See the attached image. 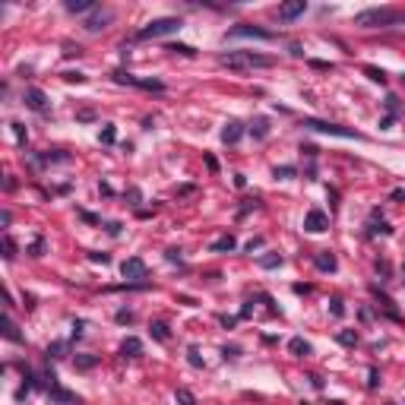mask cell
I'll list each match as a JSON object with an SVG mask.
<instances>
[{
	"label": "cell",
	"instance_id": "cell-10",
	"mask_svg": "<svg viewBox=\"0 0 405 405\" xmlns=\"http://www.w3.org/2000/svg\"><path fill=\"white\" fill-rule=\"evenodd\" d=\"M25 105H29L32 111H45V108H48V95H45L42 89H25Z\"/></svg>",
	"mask_w": 405,
	"mask_h": 405
},
{
	"label": "cell",
	"instance_id": "cell-23",
	"mask_svg": "<svg viewBox=\"0 0 405 405\" xmlns=\"http://www.w3.org/2000/svg\"><path fill=\"white\" fill-rule=\"evenodd\" d=\"M152 336H155L158 342H168V339H171V333H168L165 323H152Z\"/></svg>",
	"mask_w": 405,
	"mask_h": 405
},
{
	"label": "cell",
	"instance_id": "cell-25",
	"mask_svg": "<svg viewBox=\"0 0 405 405\" xmlns=\"http://www.w3.org/2000/svg\"><path fill=\"white\" fill-rule=\"evenodd\" d=\"M339 342H342V345H358V333H352V329H342V333H339Z\"/></svg>",
	"mask_w": 405,
	"mask_h": 405
},
{
	"label": "cell",
	"instance_id": "cell-26",
	"mask_svg": "<svg viewBox=\"0 0 405 405\" xmlns=\"http://www.w3.org/2000/svg\"><path fill=\"white\" fill-rule=\"evenodd\" d=\"M168 51H174V54H184V57H193V54H197V51L190 48V45H168Z\"/></svg>",
	"mask_w": 405,
	"mask_h": 405
},
{
	"label": "cell",
	"instance_id": "cell-37",
	"mask_svg": "<svg viewBox=\"0 0 405 405\" xmlns=\"http://www.w3.org/2000/svg\"><path fill=\"white\" fill-rule=\"evenodd\" d=\"M333 314H336V316L345 314V307H342V301H339V298H333Z\"/></svg>",
	"mask_w": 405,
	"mask_h": 405
},
{
	"label": "cell",
	"instance_id": "cell-3",
	"mask_svg": "<svg viewBox=\"0 0 405 405\" xmlns=\"http://www.w3.org/2000/svg\"><path fill=\"white\" fill-rule=\"evenodd\" d=\"M301 127H304V130H314V133H329V136L361 139V133H358V130H348V127H339V124H326V120H316V117H304Z\"/></svg>",
	"mask_w": 405,
	"mask_h": 405
},
{
	"label": "cell",
	"instance_id": "cell-20",
	"mask_svg": "<svg viewBox=\"0 0 405 405\" xmlns=\"http://www.w3.org/2000/svg\"><path fill=\"white\" fill-rule=\"evenodd\" d=\"M13 136H16V143L19 146H25V139H29V130H25V124H19V120H13Z\"/></svg>",
	"mask_w": 405,
	"mask_h": 405
},
{
	"label": "cell",
	"instance_id": "cell-13",
	"mask_svg": "<svg viewBox=\"0 0 405 405\" xmlns=\"http://www.w3.org/2000/svg\"><path fill=\"white\" fill-rule=\"evenodd\" d=\"M120 355H124V358H139V355H143V342L133 339V336H130V339H124V345H120Z\"/></svg>",
	"mask_w": 405,
	"mask_h": 405
},
{
	"label": "cell",
	"instance_id": "cell-40",
	"mask_svg": "<svg viewBox=\"0 0 405 405\" xmlns=\"http://www.w3.org/2000/svg\"><path fill=\"white\" fill-rule=\"evenodd\" d=\"M310 67H316V70H333V64H323V60H310Z\"/></svg>",
	"mask_w": 405,
	"mask_h": 405
},
{
	"label": "cell",
	"instance_id": "cell-12",
	"mask_svg": "<svg viewBox=\"0 0 405 405\" xmlns=\"http://www.w3.org/2000/svg\"><path fill=\"white\" fill-rule=\"evenodd\" d=\"M314 266L320 269V272H336V266H339V263H336V256L329 253V250H323V253L314 256Z\"/></svg>",
	"mask_w": 405,
	"mask_h": 405
},
{
	"label": "cell",
	"instance_id": "cell-27",
	"mask_svg": "<svg viewBox=\"0 0 405 405\" xmlns=\"http://www.w3.org/2000/svg\"><path fill=\"white\" fill-rule=\"evenodd\" d=\"M275 178H294V174H298V168H292V165H282V168H275Z\"/></svg>",
	"mask_w": 405,
	"mask_h": 405
},
{
	"label": "cell",
	"instance_id": "cell-15",
	"mask_svg": "<svg viewBox=\"0 0 405 405\" xmlns=\"http://www.w3.org/2000/svg\"><path fill=\"white\" fill-rule=\"evenodd\" d=\"M3 336H6V339H10V342H16V345H22V333H19V329H16V323H13V316L10 314H6V320H3Z\"/></svg>",
	"mask_w": 405,
	"mask_h": 405
},
{
	"label": "cell",
	"instance_id": "cell-9",
	"mask_svg": "<svg viewBox=\"0 0 405 405\" xmlns=\"http://www.w3.org/2000/svg\"><path fill=\"white\" fill-rule=\"evenodd\" d=\"M304 10H307V3H304V0H292V3H282V6H279V19L292 22V19H298Z\"/></svg>",
	"mask_w": 405,
	"mask_h": 405
},
{
	"label": "cell",
	"instance_id": "cell-36",
	"mask_svg": "<svg viewBox=\"0 0 405 405\" xmlns=\"http://www.w3.org/2000/svg\"><path fill=\"white\" fill-rule=\"evenodd\" d=\"M42 250H45V241H42V238H38V241H35V244H32V256H42Z\"/></svg>",
	"mask_w": 405,
	"mask_h": 405
},
{
	"label": "cell",
	"instance_id": "cell-43",
	"mask_svg": "<svg viewBox=\"0 0 405 405\" xmlns=\"http://www.w3.org/2000/svg\"><path fill=\"white\" fill-rule=\"evenodd\" d=\"M206 165H209V171H219V161H215L212 155H206Z\"/></svg>",
	"mask_w": 405,
	"mask_h": 405
},
{
	"label": "cell",
	"instance_id": "cell-45",
	"mask_svg": "<svg viewBox=\"0 0 405 405\" xmlns=\"http://www.w3.org/2000/svg\"><path fill=\"white\" fill-rule=\"evenodd\" d=\"M386 405H396V402H386Z\"/></svg>",
	"mask_w": 405,
	"mask_h": 405
},
{
	"label": "cell",
	"instance_id": "cell-30",
	"mask_svg": "<svg viewBox=\"0 0 405 405\" xmlns=\"http://www.w3.org/2000/svg\"><path fill=\"white\" fill-rule=\"evenodd\" d=\"M253 136H256V139H263V136H266V120H263V117L253 124Z\"/></svg>",
	"mask_w": 405,
	"mask_h": 405
},
{
	"label": "cell",
	"instance_id": "cell-19",
	"mask_svg": "<svg viewBox=\"0 0 405 405\" xmlns=\"http://www.w3.org/2000/svg\"><path fill=\"white\" fill-rule=\"evenodd\" d=\"M288 348H292V355H298V358H307L310 355V345L304 339H292V342H288Z\"/></svg>",
	"mask_w": 405,
	"mask_h": 405
},
{
	"label": "cell",
	"instance_id": "cell-1",
	"mask_svg": "<svg viewBox=\"0 0 405 405\" xmlns=\"http://www.w3.org/2000/svg\"><path fill=\"white\" fill-rule=\"evenodd\" d=\"M219 64L228 67V70H260V67H272L275 57L256 54V51H225L219 54Z\"/></svg>",
	"mask_w": 405,
	"mask_h": 405
},
{
	"label": "cell",
	"instance_id": "cell-28",
	"mask_svg": "<svg viewBox=\"0 0 405 405\" xmlns=\"http://www.w3.org/2000/svg\"><path fill=\"white\" fill-rule=\"evenodd\" d=\"M260 266H263V269H275V266H282V256H263Z\"/></svg>",
	"mask_w": 405,
	"mask_h": 405
},
{
	"label": "cell",
	"instance_id": "cell-32",
	"mask_svg": "<svg viewBox=\"0 0 405 405\" xmlns=\"http://www.w3.org/2000/svg\"><path fill=\"white\" fill-rule=\"evenodd\" d=\"M377 383H380V374H377V370H374V367H370V374H367V386H370V389H374V386H377Z\"/></svg>",
	"mask_w": 405,
	"mask_h": 405
},
{
	"label": "cell",
	"instance_id": "cell-18",
	"mask_svg": "<svg viewBox=\"0 0 405 405\" xmlns=\"http://www.w3.org/2000/svg\"><path fill=\"white\" fill-rule=\"evenodd\" d=\"M174 399H178V405H197V396L190 393L187 386H178V393H174Z\"/></svg>",
	"mask_w": 405,
	"mask_h": 405
},
{
	"label": "cell",
	"instance_id": "cell-34",
	"mask_svg": "<svg viewBox=\"0 0 405 405\" xmlns=\"http://www.w3.org/2000/svg\"><path fill=\"white\" fill-rule=\"evenodd\" d=\"M64 79H67V83H83V73H64Z\"/></svg>",
	"mask_w": 405,
	"mask_h": 405
},
{
	"label": "cell",
	"instance_id": "cell-42",
	"mask_svg": "<svg viewBox=\"0 0 405 405\" xmlns=\"http://www.w3.org/2000/svg\"><path fill=\"white\" fill-rule=\"evenodd\" d=\"M89 260H92V263H108V253H92Z\"/></svg>",
	"mask_w": 405,
	"mask_h": 405
},
{
	"label": "cell",
	"instance_id": "cell-4",
	"mask_svg": "<svg viewBox=\"0 0 405 405\" xmlns=\"http://www.w3.org/2000/svg\"><path fill=\"white\" fill-rule=\"evenodd\" d=\"M180 29V19L178 16H165V19H152L146 29H139L136 32V38H161V35H171V32H178Z\"/></svg>",
	"mask_w": 405,
	"mask_h": 405
},
{
	"label": "cell",
	"instance_id": "cell-8",
	"mask_svg": "<svg viewBox=\"0 0 405 405\" xmlns=\"http://www.w3.org/2000/svg\"><path fill=\"white\" fill-rule=\"evenodd\" d=\"M114 19V13L111 10H101V13H95V16H89L86 19V32H101V29H108V22Z\"/></svg>",
	"mask_w": 405,
	"mask_h": 405
},
{
	"label": "cell",
	"instance_id": "cell-29",
	"mask_svg": "<svg viewBox=\"0 0 405 405\" xmlns=\"http://www.w3.org/2000/svg\"><path fill=\"white\" fill-rule=\"evenodd\" d=\"M3 256H6V260H13V256H16V244H13V238H3Z\"/></svg>",
	"mask_w": 405,
	"mask_h": 405
},
{
	"label": "cell",
	"instance_id": "cell-41",
	"mask_svg": "<svg viewBox=\"0 0 405 405\" xmlns=\"http://www.w3.org/2000/svg\"><path fill=\"white\" fill-rule=\"evenodd\" d=\"M105 228H108V234H120V225H117V222H108Z\"/></svg>",
	"mask_w": 405,
	"mask_h": 405
},
{
	"label": "cell",
	"instance_id": "cell-35",
	"mask_svg": "<svg viewBox=\"0 0 405 405\" xmlns=\"http://www.w3.org/2000/svg\"><path fill=\"white\" fill-rule=\"evenodd\" d=\"M133 320V310H120L117 314V323H130Z\"/></svg>",
	"mask_w": 405,
	"mask_h": 405
},
{
	"label": "cell",
	"instance_id": "cell-17",
	"mask_svg": "<svg viewBox=\"0 0 405 405\" xmlns=\"http://www.w3.org/2000/svg\"><path fill=\"white\" fill-rule=\"evenodd\" d=\"M86 10H95L92 0H67V13H86Z\"/></svg>",
	"mask_w": 405,
	"mask_h": 405
},
{
	"label": "cell",
	"instance_id": "cell-46",
	"mask_svg": "<svg viewBox=\"0 0 405 405\" xmlns=\"http://www.w3.org/2000/svg\"><path fill=\"white\" fill-rule=\"evenodd\" d=\"M301 405H304V402H301Z\"/></svg>",
	"mask_w": 405,
	"mask_h": 405
},
{
	"label": "cell",
	"instance_id": "cell-16",
	"mask_svg": "<svg viewBox=\"0 0 405 405\" xmlns=\"http://www.w3.org/2000/svg\"><path fill=\"white\" fill-rule=\"evenodd\" d=\"M234 247H238V241H234L231 234H225V238L212 241V250H215V253H225V250H234Z\"/></svg>",
	"mask_w": 405,
	"mask_h": 405
},
{
	"label": "cell",
	"instance_id": "cell-2",
	"mask_svg": "<svg viewBox=\"0 0 405 405\" xmlns=\"http://www.w3.org/2000/svg\"><path fill=\"white\" fill-rule=\"evenodd\" d=\"M399 19H405V13L393 10V6H380V10H364L355 16V25L361 29H383V25H396Z\"/></svg>",
	"mask_w": 405,
	"mask_h": 405
},
{
	"label": "cell",
	"instance_id": "cell-14",
	"mask_svg": "<svg viewBox=\"0 0 405 405\" xmlns=\"http://www.w3.org/2000/svg\"><path fill=\"white\" fill-rule=\"evenodd\" d=\"M51 399H57V402H64V405H79V396H73V393H67V389H60L57 383H51Z\"/></svg>",
	"mask_w": 405,
	"mask_h": 405
},
{
	"label": "cell",
	"instance_id": "cell-44",
	"mask_svg": "<svg viewBox=\"0 0 405 405\" xmlns=\"http://www.w3.org/2000/svg\"><path fill=\"white\" fill-rule=\"evenodd\" d=\"M329 405H342V402H329Z\"/></svg>",
	"mask_w": 405,
	"mask_h": 405
},
{
	"label": "cell",
	"instance_id": "cell-5",
	"mask_svg": "<svg viewBox=\"0 0 405 405\" xmlns=\"http://www.w3.org/2000/svg\"><path fill=\"white\" fill-rule=\"evenodd\" d=\"M326 228H329V215L323 212V209H310V212L304 215V231L320 234V231H326Z\"/></svg>",
	"mask_w": 405,
	"mask_h": 405
},
{
	"label": "cell",
	"instance_id": "cell-39",
	"mask_svg": "<svg viewBox=\"0 0 405 405\" xmlns=\"http://www.w3.org/2000/svg\"><path fill=\"white\" fill-rule=\"evenodd\" d=\"M60 352H64V345L57 342V345H51V348H48V358H60Z\"/></svg>",
	"mask_w": 405,
	"mask_h": 405
},
{
	"label": "cell",
	"instance_id": "cell-7",
	"mask_svg": "<svg viewBox=\"0 0 405 405\" xmlns=\"http://www.w3.org/2000/svg\"><path fill=\"white\" fill-rule=\"evenodd\" d=\"M228 38H272V32L269 29H260V25H234V29H228Z\"/></svg>",
	"mask_w": 405,
	"mask_h": 405
},
{
	"label": "cell",
	"instance_id": "cell-31",
	"mask_svg": "<svg viewBox=\"0 0 405 405\" xmlns=\"http://www.w3.org/2000/svg\"><path fill=\"white\" fill-rule=\"evenodd\" d=\"M187 355H190V358H187V361H190L193 367H202V358L197 355V348H190V352H187Z\"/></svg>",
	"mask_w": 405,
	"mask_h": 405
},
{
	"label": "cell",
	"instance_id": "cell-11",
	"mask_svg": "<svg viewBox=\"0 0 405 405\" xmlns=\"http://www.w3.org/2000/svg\"><path fill=\"white\" fill-rule=\"evenodd\" d=\"M241 136H244V127H241L238 120H228V124H225V130H222V143L234 146V143H238Z\"/></svg>",
	"mask_w": 405,
	"mask_h": 405
},
{
	"label": "cell",
	"instance_id": "cell-24",
	"mask_svg": "<svg viewBox=\"0 0 405 405\" xmlns=\"http://www.w3.org/2000/svg\"><path fill=\"white\" fill-rule=\"evenodd\" d=\"M114 139H117V130H114L111 124H105V130H101V143H105V146H111Z\"/></svg>",
	"mask_w": 405,
	"mask_h": 405
},
{
	"label": "cell",
	"instance_id": "cell-22",
	"mask_svg": "<svg viewBox=\"0 0 405 405\" xmlns=\"http://www.w3.org/2000/svg\"><path fill=\"white\" fill-rule=\"evenodd\" d=\"M364 76H367V79H374V83H386V73H383V70H377V67H364Z\"/></svg>",
	"mask_w": 405,
	"mask_h": 405
},
{
	"label": "cell",
	"instance_id": "cell-21",
	"mask_svg": "<svg viewBox=\"0 0 405 405\" xmlns=\"http://www.w3.org/2000/svg\"><path fill=\"white\" fill-rule=\"evenodd\" d=\"M95 364H98L95 355H76V367L79 370H89V367H95Z\"/></svg>",
	"mask_w": 405,
	"mask_h": 405
},
{
	"label": "cell",
	"instance_id": "cell-33",
	"mask_svg": "<svg viewBox=\"0 0 405 405\" xmlns=\"http://www.w3.org/2000/svg\"><path fill=\"white\" fill-rule=\"evenodd\" d=\"M222 355H225V358H238V355H241V348H234V345H225V348H222Z\"/></svg>",
	"mask_w": 405,
	"mask_h": 405
},
{
	"label": "cell",
	"instance_id": "cell-38",
	"mask_svg": "<svg viewBox=\"0 0 405 405\" xmlns=\"http://www.w3.org/2000/svg\"><path fill=\"white\" fill-rule=\"evenodd\" d=\"M165 256H168V260H171V263H180V250H178V247H171V250H168Z\"/></svg>",
	"mask_w": 405,
	"mask_h": 405
},
{
	"label": "cell",
	"instance_id": "cell-6",
	"mask_svg": "<svg viewBox=\"0 0 405 405\" xmlns=\"http://www.w3.org/2000/svg\"><path fill=\"white\" fill-rule=\"evenodd\" d=\"M120 275H124L127 282H139V279H146V263L139 260V256H130V260L120 263Z\"/></svg>",
	"mask_w": 405,
	"mask_h": 405
}]
</instances>
